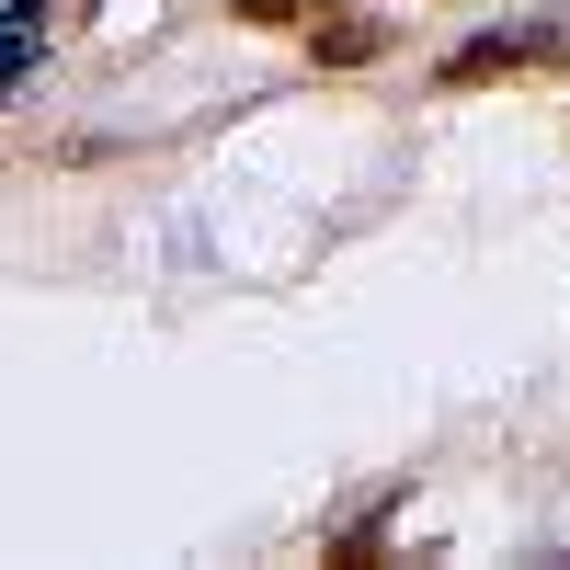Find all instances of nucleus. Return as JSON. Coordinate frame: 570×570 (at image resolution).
I'll return each instance as SVG.
<instances>
[{
    "instance_id": "1",
    "label": "nucleus",
    "mask_w": 570,
    "mask_h": 570,
    "mask_svg": "<svg viewBox=\"0 0 570 570\" xmlns=\"http://www.w3.org/2000/svg\"><path fill=\"white\" fill-rule=\"evenodd\" d=\"M570 58V35L559 23H525V35H468L456 58H445V91H480V80H513V69H559Z\"/></svg>"
},
{
    "instance_id": "2",
    "label": "nucleus",
    "mask_w": 570,
    "mask_h": 570,
    "mask_svg": "<svg viewBox=\"0 0 570 570\" xmlns=\"http://www.w3.org/2000/svg\"><path fill=\"white\" fill-rule=\"evenodd\" d=\"M308 46H320V69H365L376 46H389V23H376V12H343V23H308Z\"/></svg>"
},
{
    "instance_id": "3",
    "label": "nucleus",
    "mask_w": 570,
    "mask_h": 570,
    "mask_svg": "<svg viewBox=\"0 0 570 570\" xmlns=\"http://www.w3.org/2000/svg\"><path fill=\"white\" fill-rule=\"evenodd\" d=\"M46 58V23L35 12H12V23H0V104H12V91H23V69Z\"/></svg>"
},
{
    "instance_id": "4",
    "label": "nucleus",
    "mask_w": 570,
    "mask_h": 570,
    "mask_svg": "<svg viewBox=\"0 0 570 570\" xmlns=\"http://www.w3.org/2000/svg\"><path fill=\"white\" fill-rule=\"evenodd\" d=\"M240 23H320V12H343V0H228Z\"/></svg>"
},
{
    "instance_id": "5",
    "label": "nucleus",
    "mask_w": 570,
    "mask_h": 570,
    "mask_svg": "<svg viewBox=\"0 0 570 570\" xmlns=\"http://www.w3.org/2000/svg\"><path fill=\"white\" fill-rule=\"evenodd\" d=\"M331 559H343V570H376V559H389V525H376V513H365L354 537H331Z\"/></svg>"
}]
</instances>
